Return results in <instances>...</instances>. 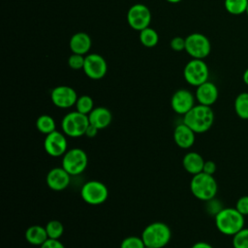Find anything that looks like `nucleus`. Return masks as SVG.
<instances>
[{"instance_id":"obj_17","label":"nucleus","mask_w":248,"mask_h":248,"mask_svg":"<svg viewBox=\"0 0 248 248\" xmlns=\"http://www.w3.org/2000/svg\"><path fill=\"white\" fill-rule=\"evenodd\" d=\"M196 140V133L183 122L176 125L173 131V140L175 144L182 148L188 149L193 146Z\"/></svg>"},{"instance_id":"obj_13","label":"nucleus","mask_w":248,"mask_h":248,"mask_svg":"<svg viewBox=\"0 0 248 248\" xmlns=\"http://www.w3.org/2000/svg\"><path fill=\"white\" fill-rule=\"evenodd\" d=\"M78 98L76 90L68 85L56 86L50 93V100L52 104L60 108H69L75 106Z\"/></svg>"},{"instance_id":"obj_14","label":"nucleus","mask_w":248,"mask_h":248,"mask_svg":"<svg viewBox=\"0 0 248 248\" xmlns=\"http://www.w3.org/2000/svg\"><path fill=\"white\" fill-rule=\"evenodd\" d=\"M195 98L189 90L178 89L171 96L170 107L175 113L184 115L195 106Z\"/></svg>"},{"instance_id":"obj_18","label":"nucleus","mask_w":248,"mask_h":248,"mask_svg":"<svg viewBox=\"0 0 248 248\" xmlns=\"http://www.w3.org/2000/svg\"><path fill=\"white\" fill-rule=\"evenodd\" d=\"M89 123L99 130L106 129L112 121V114L110 110L105 107H97L88 114Z\"/></svg>"},{"instance_id":"obj_38","label":"nucleus","mask_w":248,"mask_h":248,"mask_svg":"<svg viewBox=\"0 0 248 248\" xmlns=\"http://www.w3.org/2000/svg\"><path fill=\"white\" fill-rule=\"evenodd\" d=\"M166 1H168L170 3H172V4H175V3H178V2H180L182 0H166Z\"/></svg>"},{"instance_id":"obj_30","label":"nucleus","mask_w":248,"mask_h":248,"mask_svg":"<svg viewBox=\"0 0 248 248\" xmlns=\"http://www.w3.org/2000/svg\"><path fill=\"white\" fill-rule=\"evenodd\" d=\"M85 56L82 54L72 53L68 58V65L73 70H82L84 66Z\"/></svg>"},{"instance_id":"obj_19","label":"nucleus","mask_w":248,"mask_h":248,"mask_svg":"<svg viewBox=\"0 0 248 248\" xmlns=\"http://www.w3.org/2000/svg\"><path fill=\"white\" fill-rule=\"evenodd\" d=\"M204 162L205 161L200 153L191 151L184 155L182 159V166L187 172L195 175L202 171Z\"/></svg>"},{"instance_id":"obj_3","label":"nucleus","mask_w":248,"mask_h":248,"mask_svg":"<svg viewBox=\"0 0 248 248\" xmlns=\"http://www.w3.org/2000/svg\"><path fill=\"white\" fill-rule=\"evenodd\" d=\"M141 238L145 246L152 248H165L171 238V232L167 224L156 221L150 223L143 229Z\"/></svg>"},{"instance_id":"obj_40","label":"nucleus","mask_w":248,"mask_h":248,"mask_svg":"<svg viewBox=\"0 0 248 248\" xmlns=\"http://www.w3.org/2000/svg\"><path fill=\"white\" fill-rule=\"evenodd\" d=\"M144 248H152V247H149V246H145Z\"/></svg>"},{"instance_id":"obj_27","label":"nucleus","mask_w":248,"mask_h":248,"mask_svg":"<svg viewBox=\"0 0 248 248\" xmlns=\"http://www.w3.org/2000/svg\"><path fill=\"white\" fill-rule=\"evenodd\" d=\"M75 107L78 112L88 115L94 108V101L88 95H81L78 98Z\"/></svg>"},{"instance_id":"obj_31","label":"nucleus","mask_w":248,"mask_h":248,"mask_svg":"<svg viewBox=\"0 0 248 248\" xmlns=\"http://www.w3.org/2000/svg\"><path fill=\"white\" fill-rule=\"evenodd\" d=\"M235 208L239 213H241L243 216L248 215V195L241 196L235 203Z\"/></svg>"},{"instance_id":"obj_37","label":"nucleus","mask_w":248,"mask_h":248,"mask_svg":"<svg viewBox=\"0 0 248 248\" xmlns=\"http://www.w3.org/2000/svg\"><path fill=\"white\" fill-rule=\"evenodd\" d=\"M242 79H243L244 83H245L246 85H248V68L244 71L243 76H242Z\"/></svg>"},{"instance_id":"obj_34","label":"nucleus","mask_w":248,"mask_h":248,"mask_svg":"<svg viewBox=\"0 0 248 248\" xmlns=\"http://www.w3.org/2000/svg\"><path fill=\"white\" fill-rule=\"evenodd\" d=\"M216 164L211 161V160H208V161H205L204 162V165H203V169H202V172H205L207 174H210V175H213L216 171Z\"/></svg>"},{"instance_id":"obj_24","label":"nucleus","mask_w":248,"mask_h":248,"mask_svg":"<svg viewBox=\"0 0 248 248\" xmlns=\"http://www.w3.org/2000/svg\"><path fill=\"white\" fill-rule=\"evenodd\" d=\"M140 41L146 47H153L158 44L159 36L156 30L151 27H146L140 31Z\"/></svg>"},{"instance_id":"obj_28","label":"nucleus","mask_w":248,"mask_h":248,"mask_svg":"<svg viewBox=\"0 0 248 248\" xmlns=\"http://www.w3.org/2000/svg\"><path fill=\"white\" fill-rule=\"evenodd\" d=\"M233 248H248V228H243L232 235Z\"/></svg>"},{"instance_id":"obj_33","label":"nucleus","mask_w":248,"mask_h":248,"mask_svg":"<svg viewBox=\"0 0 248 248\" xmlns=\"http://www.w3.org/2000/svg\"><path fill=\"white\" fill-rule=\"evenodd\" d=\"M40 248H65L64 244L59 239H53V238H47L41 246Z\"/></svg>"},{"instance_id":"obj_1","label":"nucleus","mask_w":248,"mask_h":248,"mask_svg":"<svg viewBox=\"0 0 248 248\" xmlns=\"http://www.w3.org/2000/svg\"><path fill=\"white\" fill-rule=\"evenodd\" d=\"M196 134L207 132L213 125L214 112L212 108L204 105H195L186 114L183 115V121Z\"/></svg>"},{"instance_id":"obj_8","label":"nucleus","mask_w":248,"mask_h":248,"mask_svg":"<svg viewBox=\"0 0 248 248\" xmlns=\"http://www.w3.org/2000/svg\"><path fill=\"white\" fill-rule=\"evenodd\" d=\"M185 50L194 59H203L211 50L209 39L202 33H192L185 38Z\"/></svg>"},{"instance_id":"obj_12","label":"nucleus","mask_w":248,"mask_h":248,"mask_svg":"<svg viewBox=\"0 0 248 248\" xmlns=\"http://www.w3.org/2000/svg\"><path fill=\"white\" fill-rule=\"evenodd\" d=\"M44 148L51 157L63 156L68 150L66 135L57 130L46 135L44 140Z\"/></svg>"},{"instance_id":"obj_26","label":"nucleus","mask_w":248,"mask_h":248,"mask_svg":"<svg viewBox=\"0 0 248 248\" xmlns=\"http://www.w3.org/2000/svg\"><path fill=\"white\" fill-rule=\"evenodd\" d=\"M48 238L59 239L64 232V226L58 220H50L45 226Z\"/></svg>"},{"instance_id":"obj_7","label":"nucleus","mask_w":248,"mask_h":248,"mask_svg":"<svg viewBox=\"0 0 248 248\" xmlns=\"http://www.w3.org/2000/svg\"><path fill=\"white\" fill-rule=\"evenodd\" d=\"M80 197L88 204L99 205L104 203L108 198V189L101 181L89 180L81 187Z\"/></svg>"},{"instance_id":"obj_5","label":"nucleus","mask_w":248,"mask_h":248,"mask_svg":"<svg viewBox=\"0 0 248 248\" xmlns=\"http://www.w3.org/2000/svg\"><path fill=\"white\" fill-rule=\"evenodd\" d=\"M88 126V115L80 113L78 110L67 113L61 121L63 133L70 138H79L84 136Z\"/></svg>"},{"instance_id":"obj_20","label":"nucleus","mask_w":248,"mask_h":248,"mask_svg":"<svg viewBox=\"0 0 248 248\" xmlns=\"http://www.w3.org/2000/svg\"><path fill=\"white\" fill-rule=\"evenodd\" d=\"M91 38L84 32H78L74 34L70 39V49L73 53L86 54L91 47Z\"/></svg>"},{"instance_id":"obj_2","label":"nucleus","mask_w":248,"mask_h":248,"mask_svg":"<svg viewBox=\"0 0 248 248\" xmlns=\"http://www.w3.org/2000/svg\"><path fill=\"white\" fill-rule=\"evenodd\" d=\"M217 230L226 235H234L244 228V216L235 207L222 208L215 215Z\"/></svg>"},{"instance_id":"obj_9","label":"nucleus","mask_w":248,"mask_h":248,"mask_svg":"<svg viewBox=\"0 0 248 248\" xmlns=\"http://www.w3.org/2000/svg\"><path fill=\"white\" fill-rule=\"evenodd\" d=\"M183 77L185 80L198 87L208 80L209 70L206 63L202 59H192L184 67Z\"/></svg>"},{"instance_id":"obj_39","label":"nucleus","mask_w":248,"mask_h":248,"mask_svg":"<svg viewBox=\"0 0 248 248\" xmlns=\"http://www.w3.org/2000/svg\"><path fill=\"white\" fill-rule=\"evenodd\" d=\"M245 13H246V15L248 16V5H247V8H246V12H245Z\"/></svg>"},{"instance_id":"obj_21","label":"nucleus","mask_w":248,"mask_h":248,"mask_svg":"<svg viewBox=\"0 0 248 248\" xmlns=\"http://www.w3.org/2000/svg\"><path fill=\"white\" fill-rule=\"evenodd\" d=\"M47 238L48 236L45 227L33 225L25 231V239L31 245L41 246Z\"/></svg>"},{"instance_id":"obj_15","label":"nucleus","mask_w":248,"mask_h":248,"mask_svg":"<svg viewBox=\"0 0 248 248\" xmlns=\"http://www.w3.org/2000/svg\"><path fill=\"white\" fill-rule=\"evenodd\" d=\"M46 182L49 189L56 192L63 191L69 186L71 175L62 167H55L47 172Z\"/></svg>"},{"instance_id":"obj_16","label":"nucleus","mask_w":248,"mask_h":248,"mask_svg":"<svg viewBox=\"0 0 248 248\" xmlns=\"http://www.w3.org/2000/svg\"><path fill=\"white\" fill-rule=\"evenodd\" d=\"M218 88L211 81H205L199 85L196 90L195 97L199 104L211 107L218 99Z\"/></svg>"},{"instance_id":"obj_36","label":"nucleus","mask_w":248,"mask_h":248,"mask_svg":"<svg viewBox=\"0 0 248 248\" xmlns=\"http://www.w3.org/2000/svg\"><path fill=\"white\" fill-rule=\"evenodd\" d=\"M191 248H213V246H212V245H210V244H209V243H207V242L200 241V242L195 243Z\"/></svg>"},{"instance_id":"obj_32","label":"nucleus","mask_w":248,"mask_h":248,"mask_svg":"<svg viewBox=\"0 0 248 248\" xmlns=\"http://www.w3.org/2000/svg\"><path fill=\"white\" fill-rule=\"evenodd\" d=\"M170 46V48L173 49L174 51L185 50V38H182L179 36L174 37L171 39Z\"/></svg>"},{"instance_id":"obj_10","label":"nucleus","mask_w":248,"mask_h":248,"mask_svg":"<svg viewBox=\"0 0 248 248\" xmlns=\"http://www.w3.org/2000/svg\"><path fill=\"white\" fill-rule=\"evenodd\" d=\"M127 21L131 28L141 31L149 26L151 21V13L147 6L143 4H135L128 10Z\"/></svg>"},{"instance_id":"obj_4","label":"nucleus","mask_w":248,"mask_h":248,"mask_svg":"<svg viewBox=\"0 0 248 248\" xmlns=\"http://www.w3.org/2000/svg\"><path fill=\"white\" fill-rule=\"evenodd\" d=\"M190 190L193 196L198 200L208 202L215 198L218 185L213 175L202 171L193 175L190 181Z\"/></svg>"},{"instance_id":"obj_6","label":"nucleus","mask_w":248,"mask_h":248,"mask_svg":"<svg viewBox=\"0 0 248 248\" xmlns=\"http://www.w3.org/2000/svg\"><path fill=\"white\" fill-rule=\"evenodd\" d=\"M88 164L86 152L81 148H71L62 157V168L71 175H78L83 172Z\"/></svg>"},{"instance_id":"obj_11","label":"nucleus","mask_w":248,"mask_h":248,"mask_svg":"<svg viewBox=\"0 0 248 248\" xmlns=\"http://www.w3.org/2000/svg\"><path fill=\"white\" fill-rule=\"evenodd\" d=\"M84 74L91 79L103 78L108 71V64L103 56L98 53H90L85 55L83 66Z\"/></svg>"},{"instance_id":"obj_22","label":"nucleus","mask_w":248,"mask_h":248,"mask_svg":"<svg viewBox=\"0 0 248 248\" xmlns=\"http://www.w3.org/2000/svg\"><path fill=\"white\" fill-rule=\"evenodd\" d=\"M36 128L40 133L46 136L56 130L55 120L48 114H42L36 120Z\"/></svg>"},{"instance_id":"obj_29","label":"nucleus","mask_w":248,"mask_h":248,"mask_svg":"<svg viewBox=\"0 0 248 248\" xmlns=\"http://www.w3.org/2000/svg\"><path fill=\"white\" fill-rule=\"evenodd\" d=\"M145 244L140 237L136 236V235H130L125 237L121 243H120V248H144Z\"/></svg>"},{"instance_id":"obj_25","label":"nucleus","mask_w":248,"mask_h":248,"mask_svg":"<svg viewBox=\"0 0 248 248\" xmlns=\"http://www.w3.org/2000/svg\"><path fill=\"white\" fill-rule=\"evenodd\" d=\"M248 0H225L226 11L233 16H238L246 12Z\"/></svg>"},{"instance_id":"obj_35","label":"nucleus","mask_w":248,"mask_h":248,"mask_svg":"<svg viewBox=\"0 0 248 248\" xmlns=\"http://www.w3.org/2000/svg\"><path fill=\"white\" fill-rule=\"evenodd\" d=\"M98 132H99V129L89 123V126L87 127L84 136H86L87 138H95L97 136Z\"/></svg>"},{"instance_id":"obj_23","label":"nucleus","mask_w":248,"mask_h":248,"mask_svg":"<svg viewBox=\"0 0 248 248\" xmlns=\"http://www.w3.org/2000/svg\"><path fill=\"white\" fill-rule=\"evenodd\" d=\"M234 111L239 118L248 119V92H241L236 96L234 100Z\"/></svg>"}]
</instances>
